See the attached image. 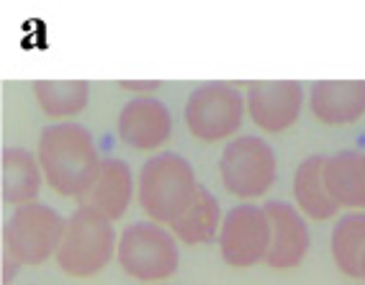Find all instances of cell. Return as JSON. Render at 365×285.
I'll use <instances>...</instances> for the list:
<instances>
[{
  "label": "cell",
  "mask_w": 365,
  "mask_h": 285,
  "mask_svg": "<svg viewBox=\"0 0 365 285\" xmlns=\"http://www.w3.org/2000/svg\"><path fill=\"white\" fill-rule=\"evenodd\" d=\"M36 157L44 172V182L65 198H80L91 188L103 162L93 134L75 121L46 126L39 136Z\"/></svg>",
  "instance_id": "cell-1"
},
{
  "label": "cell",
  "mask_w": 365,
  "mask_h": 285,
  "mask_svg": "<svg viewBox=\"0 0 365 285\" xmlns=\"http://www.w3.org/2000/svg\"><path fill=\"white\" fill-rule=\"evenodd\" d=\"M198 185L193 165L178 152H160L142 165L137 177V201L147 219L173 227L190 206Z\"/></svg>",
  "instance_id": "cell-2"
},
{
  "label": "cell",
  "mask_w": 365,
  "mask_h": 285,
  "mask_svg": "<svg viewBox=\"0 0 365 285\" xmlns=\"http://www.w3.org/2000/svg\"><path fill=\"white\" fill-rule=\"evenodd\" d=\"M116 249L118 237L113 221L78 206L75 214L67 219L54 259L59 270L70 278H93L111 265Z\"/></svg>",
  "instance_id": "cell-3"
},
{
  "label": "cell",
  "mask_w": 365,
  "mask_h": 285,
  "mask_svg": "<svg viewBox=\"0 0 365 285\" xmlns=\"http://www.w3.org/2000/svg\"><path fill=\"white\" fill-rule=\"evenodd\" d=\"M116 259L121 270L139 283L157 285L170 280L180 265L175 234L155 221H137L118 237Z\"/></svg>",
  "instance_id": "cell-4"
},
{
  "label": "cell",
  "mask_w": 365,
  "mask_h": 285,
  "mask_svg": "<svg viewBox=\"0 0 365 285\" xmlns=\"http://www.w3.org/2000/svg\"><path fill=\"white\" fill-rule=\"evenodd\" d=\"M67 219L46 203H26L16 208L3 227V247L19 265L39 267L54 257L65 234Z\"/></svg>",
  "instance_id": "cell-5"
},
{
  "label": "cell",
  "mask_w": 365,
  "mask_h": 285,
  "mask_svg": "<svg viewBox=\"0 0 365 285\" xmlns=\"http://www.w3.org/2000/svg\"><path fill=\"white\" fill-rule=\"evenodd\" d=\"M247 113V100L232 83H203L190 93L182 108V118L190 136L214 144L235 139Z\"/></svg>",
  "instance_id": "cell-6"
},
{
  "label": "cell",
  "mask_w": 365,
  "mask_h": 285,
  "mask_svg": "<svg viewBox=\"0 0 365 285\" xmlns=\"http://www.w3.org/2000/svg\"><path fill=\"white\" fill-rule=\"evenodd\" d=\"M219 175L229 195L252 201L275 185L278 157L260 136H235L219 157Z\"/></svg>",
  "instance_id": "cell-7"
},
{
  "label": "cell",
  "mask_w": 365,
  "mask_h": 285,
  "mask_svg": "<svg viewBox=\"0 0 365 285\" xmlns=\"http://www.w3.org/2000/svg\"><path fill=\"white\" fill-rule=\"evenodd\" d=\"M219 252L229 267L245 270L267 259L270 249V221L262 206L240 203L224 214L219 229Z\"/></svg>",
  "instance_id": "cell-8"
},
{
  "label": "cell",
  "mask_w": 365,
  "mask_h": 285,
  "mask_svg": "<svg viewBox=\"0 0 365 285\" xmlns=\"http://www.w3.org/2000/svg\"><path fill=\"white\" fill-rule=\"evenodd\" d=\"M247 113L257 129L267 134L288 131L304 108V85L296 80H262L245 90Z\"/></svg>",
  "instance_id": "cell-9"
},
{
  "label": "cell",
  "mask_w": 365,
  "mask_h": 285,
  "mask_svg": "<svg viewBox=\"0 0 365 285\" xmlns=\"http://www.w3.org/2000/svg\"><path fill=\"white\" fill-rule=\"evenodd\" d=\"M121 142L137 152L160 150L173 136V113L152 95H137L121 108L116 121Z\"/></svg>",
  "instance_id": "cell-10"
},
{
  "label": "cell",
  "mask_w": 365,
  "mask_h": 285,
  "mask_svg": "<svg viewBox=\"0 0 365 285\" xmlns=\"http://www.w3.org/2000/svg\"><path fill=\"white\" fill-rule=\"evenodd\" d=\"M262 208L270 221V249L265 265L273 270H294L304 262L312 244L307 221L294 203L267 201Z\"/></svg>",
  "instance_id": "cell-11"
},
{
  "label": "cell",
  "mask_w": 365,
  "mask_h": 285,
  "mask_svg": "<svg viewBox=\"0 0 365 285\" xmlns=\"http://www.w3.org/2000/svg\"><path fill=\"white\" fill-rule=\"evenodd\" d=\"M134 190H137V182L131 175L129 162L118 160V157H108L101 162L98 175L91 182V188L78 198V203L80 208H88L103 219L118 221L126 214Z\"/></svg>",
  "instance_id": "cell-12"
},
{
  "label": "cell",
  "mask_w": 365,
  "mask_h": 285,
  "mask_svg": "<svg viewBox=\"0 0 365 285\" xmlns=\"http://www.w3.org/2000/svg\"><path fill=\"white\" fill-rule=\"evenodd\" d=\"M312 116L324 126H347L365 113V80H319L309 88Z\"/></svg>",
  "instance_id": "cell-13"
},
{
  "label": "cell",
  "mask_w": 365,
  "mask_h": 285,
  "mask_svg": "<svg viewBox=\"0 0 365 285\" xmlns=\"http://www.w3.org/2000/svg\"><path fill=\"white\" fill-rule=\"evenodd\" d=\"M324 182L339 208H365V152L342 150L324 160Z\"/></svg>",
  "instance_id": "cell-14"
},
{
  "label": "cell",
  "mask_w": 365,
  "mask_h": 285,
  "mask_svg": "<svg viewBox=\"0 0 365 285\" xmlns=\"http://www.w3.org/2000/svg\"><path fill=\"white\" fill-rule=\"evenodd\" d=\"M0 162H3V203L21 208L36 201L44 182L39 157L24 147H6Z\"/></svg>",
  "instance_id": "cell-15"
},
{
  "label": "cell",
  "mask_w": 365,
  "mask_h": 285,
  "mask_svg": "<svg viewBox=\"0 0 365 285\" xmlns=\"http://www.w3.org/2000/svg\"><path fill=\"white\" fill-rule=\"evenodd\" d=\"M324 160L327 157H307L296 167L294 175V201L301 214L314 221H332L339 206L327 190L324 182Z\"/></svg>",
  "instance_id": "cell-16"
},
{
  "label": "cell",
  "mask_w": 365,
  "mask_h": 285,
  "mask_svg": "<svg viewBox=\"0 0 365 285\" xmlns=\"http://www.w3.org/2000/svg\"><path fill=\"white\" fill-rule=\"evenodd\" d=\"M222 206L216 201V195L211 193L206 185H198L196 195L190 206L180 214V219L170 227V232L175 234V239L188 247H201L209 242L219 239V229H222Z\"/></svg>",
  "instance_id": "cell-17"
},
{
  "label": "cell",
  "mask_w": 365,
  "mask_h": 285,
  "mask_svg": "<svg viewBox=\"0 0 365 285\" xmlns=\"http://www.w3.org/2000/svg\"><path fill=\"white\" fill-rule=\"evenodd\" d=\"M36 105L49 118H72L91 103V83L85 80H36L31 85Z\"/></svg>",
  "instance_id": "cell-18"
},
{
  "label": "cell",
  "mask_w": 365,
  "mask_h": 285,
  "mask_svg": "<svg viewBox=\"0 0 365 285\" xmlns=\"http://www.w3.org/2000/svg\"><path fill=\"white\" fill-rule=\"evenodd\" d=\"M332 259L337 270L347 278H363L365 270V214H352L337 219L332 229Z\"/></svg>",
  "instance_id": "cell-19"
},
{
  "label": "cell",
  "mask_w": 365,
  "mask_h": 285,
  "mask_svg": "<svg viewBox=\"0 0 365 285\" xmlns=\"http://www.w3.org/2000/svg\"><path fill=\"white\" fill-rule=\"evenodd\" d=\"M118 88H121V90H129V93H137V95H152L155 90H160V88H163V83H160V80H144V83L121 80V83H118Z\"/></svg>",
  "instance_id": "cell-20"
},
{
  "label": "cell",
  "mask_w": 365,
  "mask_h": 285,
  "mask_svg": "<svg viewBox=\"0 0 365 285\" xmlns=\"http://www.w3.org/2000/svg\"><path fill=\"white\" fill-rule=\"evenodd\" d=\"M19 262H16V259H11L6 254V257H3V285H8L11 283V280H14V275H16V270H19Z\"/></svg>",
  "instance_id": "cell-21"
},
{
  "label": "cell",
  "mask_w": 365,
  "mask_h": 285,
  "mask_svg": "<svg viewBox=\"0 0 365 285\" xmlns=\"http://www.w3.org/2000/svg\"><path fill=\"white\" fill-rule=\"evenodd\" d=\"M363 280H365V270H363Z\"/></svg>",
  "instance_id": "cell-22"
}]
</instances>
